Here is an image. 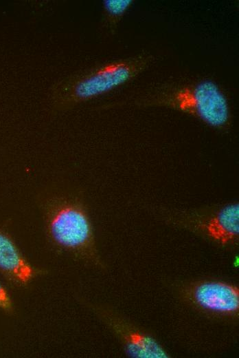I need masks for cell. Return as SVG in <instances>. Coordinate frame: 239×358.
Here are the masks:
<instances>
[{
    "label": "cell",
    "instance_id": "6da1fadb",
    "mask_svg": "<svg viewBox=\"0 0 239 358\" xmlns=\"http://www.w3.org/2000/svg\"><path fill=\"white\" fill-rule=\"evenodd\" d=\"M36 204L45 238L54 250L104 268L80 189L71 185L52 184L38 192Z\"/></svg>",
    "mask_w": 239,
    "mask_h": 358
},
{
    "label": "cell",
    "instance_id": "7a4b0ae2",
    "mask_svg": "<svg viewBox=\"0 0 239 358\" xmlns=\"http://www.w3.org/2000/svg\"><path fill=\"white\" fill-rule=\"evenodd\" d=\"M128 103L139 107L174 109L218 130L227 129L231 123L225 92L208 78L153 85L134 96Z\"/></svg>",
    "mask_w": 239,
    "mask_h": 358
},
{
    "label": "cell",
    "instance_id": "3957f363",
    "mask_svg": "<svg viewBox=\"0 0 239 358\" xmlns=\"http://www.w3.org/2000/svg\"><path fill=\"white\" fill-rule=\"evenodd\" d=\"M156 57L142 53L111 61L91 69L68 83L54 99V106L64 109L106 94L136 78L155 62Z\"/></svg>",
    "mask_w": 239,
    "mask_h": 358
},
{
    "label": "cell",
    "instance_id": "277c9868",
    "mask_svg": "<svg viewBox=\"0 0 239 358\" xmlns=\"http://www.w3.org/2000/svg\"><path fill=\"white\" fill-rule=\"evenodd\" d=\"M91 307L121 339L126 352L138 358H167L165 350L151 337L133 328L111 310Z\"/></svg>",
    "mask_w": 239,
    "mask_h": 358
},
{
    "label": "cell",
    "instance_id": "5b68a950",
    "mask_svg": "<svg viewBox=\"0 0 239 358\" xmlns=\"http://www.w3.org/2000/svg\"><path fill=\"white\" fill-rule=\"evenodd\" d=\"M43 271L26 259L12 236L0 226V273L17 286H26Z\"/></svg>",
    "mask_w": 239,
    "mask_h": 358
},
{
    "label": "cell",
    "instance_id": "8992f818",
    "mask_svg": "<svg viewBox=\"0 0 239 358\" xmlns=\"http://www.w3.org/2000/svg\"><path fill=\"white\" fill-rule=\"evenodd\" d=\"M193 302L200 308L213 313L233 315L239 310V290L233 284L206 281L193 286Z\"/></svg>",
    "mask_w": 239,
    "mask_h": 358
},
{
    "label": "cell",
    "instance_id": "52a82bcc",
    "mask_svg": "<svg viewBox=\"0 0 239 358\" xmlns=\"http://www.w3.org/2000/svg\"><path fill=\"white\" fill-rule=\"evenodd\" d=\"M200 229L210 240L223 246L236 244L239 238V204L228 203L205 221Z\"/></svg>",
    "mask_w": 239,
    "mask_h": 358
},
{
    "label": "cell",
    "instance_id": "ba28073f",
    "mask_svg": "<svg viewBox=\"0 0 239 358\" xmlns=\"http://www.w3.org/2000/svg\"><path fill=\"white\" fill-rule=\"evenodd\" d=\"M133 3V0L103 1L104 21L107 28L114 30Z\"/></svg>",
    "mask_w": 239,
    "mask_h": 358
},
{
    "label": "cell",
    "instance_id": "9c48e42d",
    "mask_svg": "<svg viewBox=\"0 0 239 358\" xmlns=\"http://www.w3.org/2000/svg\"><path fill=\"white\" fill-rule=\"evenodd\" d=\"M0 310L8 313L13 314L14 307L12 299L7 289L0 282Z\"/></svg>",
    "mask_w": 239,
    "mask_h": 358
}]
</instances>
